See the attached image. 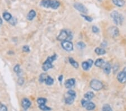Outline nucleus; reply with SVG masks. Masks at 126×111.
<instances>
[{
	"label": "nucleus",
	"mask_w": 126,
	"mask_h": 111,
	"mask_svg": "<svg viewBox=\"0 0 126 111\" xmlns=\"http://www.w3.org/2000/svg\"><path fill=\"white\" fill-rule=\"evenodd\" d=\"M23 50L25 52H30V48H29V46H24L23 47Z\"/></svg>",
	"instance_id": "473e14b6"
},
{
	"label": "nucleus",
	"mask_w": 126,
	"mask_h": 111,
	"mask_svg": "<svg viewBox=\"0 0 126 111\" xmlns=\"http://www.w3.org/2000/svg\"><path fill=\"white\" fill-rule=\"evenodd\" d=\"M2 24V20L1 18H0V25H1Z\"/></svg>",
	"instance_id": "e433bc0d"
},
{
	"label": "nucleus",
	"mask_w": 126,
	"mask_h": 111,
	"mask_svg": "<svg viewBox=\"0 0 126 111\" xmlns=\"http://www.w3.org/2000/svg\"><path fill=\"white\" fill-rule=\"evenodd\" d=\"M40 5L45 8H51L56 10L60 6V2L57 0H42Z\"/></svg>",
	"instance_id": "f257e3e1"
},
{
	"label": "nucleus",
	"mask_w": 126,
	"mask_h": 111,
	"mask_svg": "<svg viewBox=\"0 0 126 111\" xmlns=\"http://www.w3.org/2000/svg\"><path fill=\"white\" fill-rule=\"evenodd\" d=\"M119 30L116 27H113L109 29V33L112 37H116L119 35Z\"/></svg>",
	"instance_id": "ddd939ff"
},
{
	"label": "nucleus",
	"mask_w": 126,
	"mask_h": 111,
	"mask_svg": "<svg viewBox=\"0 0 126 111\" xmlns=\"http://www.w3.org/2000/svg\"><path fill=\"white\" fill-rule=\"evenodd\" d=\"M75 84V80L74 79H70L66 81L65 86L66 88H71L72 86H74Z\"/></svg>",
	"instance_id": "4468645a"
},
{
	"label": "nucleus",
	"mask_w": 126,
	"mask_h": 111,
	"mask_svg": "<svg viewBox=\"0 0 126 111\" xmlns=\"http://www.w3.org/2000/svg\"><path fill=\"white\" fill-rule=\"evenodd\" d=\"M14 71L16 73H18V74L20 73V71H21V70H20V65H16L15 66L14 68Z\"/></svg>",
	"instance_id": "c756f323"
},
{
	"label": "nucleus",
	"mask_w": 126,
	"mask_h": 111,
	"mask_svg": "<svg viewBox=\"0 0 126 111\" xmlns=\"http://www.w3.org/2000/svg\"><path fill=\"white\" fill-rule=\"evenodd\" d=\"M93 61L92 60H89L88 61H85L82 63V67L85 70H88L93 65Z\"/></svg>",
	"instance_id": "9d476101"
},
{
	"label": "nucleus",
	"mask_w": 126,
	"mask_h": 111,
	"mask_svg": "<svg viewBox=\"0 0 126 111\" xmlns=\"http://www.w3.org/2000/svg\"><path fill=\"white\" fill-rule=\"evenodd\" d=\"M24 79L23 78H21V77H20V78L18 79V84H20V85H23L24 84Z\"/></svg>",
	"instance_id": "72a5a7b5"
},
{
	"label": "nucleus",
	"mask_w": 126,
	"mask_h": 111,
	"mask_svg": "<svg viewBox=\"0 0 126 111\" xmlns=\"http://www.w3.org/2000/svg\"><path fill=\"white\" fill-rule=\"evenodd\" d=\"M117 79L120 83H125L126 82V75L123 71H121L118 74Z\"/></svg>",
	"instance_id": "f8f14e48"
},
{
	"label": "nucleus",
	"mask_w": 126,
	"mask_h": 111,
	"mask_svg": "<svg viewBox=\"0 0 126 111\" xmlns=\"http://www.w3.org/2000/svg\"><path fill=\"white\" fill-rule=\"evenodd\" d=\"M69 62L72 66H73L75 68H77L79 67V64L77 63L76 61L74 60L73 58H71V57H70L69 58Z\"/></svg>",
	"instance_id": "5701e85b"
},
{
	"label": "nucleus",
	"mask_w": 126,
	"mask_h": 111,
	"mask_svg": "<svg viewBox=\"0 0 126 111\" xmlns=\"http://www.w3.org/2000/svg\"><path fill=\"white\" fill-rule=\"evenodd\" d=\"M92 30L93 33H97L99 31V29L97 27H96V26H93L92 28Z\"/></svg>",
	"instance_id": "2f4dec72"
},
{
	"label": "nucleus",
	"mask_w": 126,
	"mask_h": 111,
	"mask_svg": "<svg viewBox=\"0 0 126 111\" xmlns=\"http://www.w3.org/2000/svg\"><path fill=\"white\" fill-rule=\"evenodd\" d=\"M61 46L63 48L65 51L70 52L72 51L73 48V45L72 42H71L69 40H64V41H62L61 43Z\"/></svg>",
	"instance_id": "1a4fd4ad"
},
{
	"label": "nucleus",
	"mask_w": 126,
	"mask_h": 111,
	"mask_svg": "<svg viewBox=\"0 0 126 111\" xmlns=\"http://www.w3.org/2000/svg\"><path fill=\"white\" fill-rule=\"evenodd\" d=\"M81 16H82V17L84 18L86 21H88L89 22H91L92 21V18H91L90 16L85 15H84V14L81 15Z\"/></svg>",
	"instance_id": "c85d7f7f"
},
{
	"label": "nucleus",
	"mask_w": 126,
	"mask_h": 111,
	"mask_svg": "<svg viewBox=\"0 0 126 111\" xmlns=\"http://www.w3.org/2000/svg\"><path fill=\"white\" fill-rule=\"evenodd\" d=\"M36 12L34 10H31L29 12L28 14L27 15V18L29 21H31L34 18H36Z\"/></svg>",
	"instance_id": "2eb2a0df"
},
{
	"label": "nucleus",
	"mask_w": 126,
	"mask_h": 111,
	"mask_svg": "<svg viewBox=\"0 0 126 111\" xmlns=\"http://www.w3.org/2000/svg\"><path fill=\"white\" fill-rule=\"evenodd\" d=\"M21 104H22V107H23L24 110H27L31 106V103L28 99L24 98L23 100H22Z\"/></svg>",
	"instance_id": "9b49d317"
},
{
	"label": "nucleus",
	"mask_w": 126,
	"mask_h": 111,
	"mask_svg": "<svg viewBox=\"0 0 126 111\" xmlns=\"http://www.w3.org/2000/svg\"><path fill=\"white\" fill-rule=\"evenodd\" d=\"M81 104L88 111H92L95 108V105L94 103L85 99L81 100Z\"/></svg>",
	"instance_id": "0eeeda50"
},
{
	"label": "nucleus",
	"mask_w": 126,
	"mask_h": 111,
	"mask_svg": "<svg viewBox=\"0 0 126 111\" xmlns=\"http://www.w3.org/2000/svg\"><path fill=\"white\" fill-rule=\"evenodd\" d=\"M122 71H123L124 73H125V74L126 75V67L124 68V69H123V70Z\"/></svg>",
	"instance_id": "c9c22d12"
},
{
	"label": "nucleus",
	"mask_w": 126,
	"mask_h": 111,
	"mask_svg": "<svg viewBox=\"0 0 126 111\" xmlns=\"http://www.w3.org/2000/svg\"><path fill=\"white\" fill-rule=\"evenodd\" d=\"M46 102H47V99L43 98H39L37 99V103L39 105H42V104H45Z\"/></svg>",
	"instance_id": "b1692460"
},
{
	"label": "nucleus",
	"mask_w": 126,
	"mask_h": 111,
	"mask_svg": "<svg viewBox=\"0 0 126 111\" xmlns=\"http://www.w3.org/2000/svg\"><path fill=\"white\" fill-rule=\"evenodd\" d=\"M110 16L116 24L121 25L123 23L124 20L123 16L117 11H113L111 13Z\"/></svg>",
	"instance_id": "7ed1b4c3"
},
{
	"label": "nucleus",
	"mask_w": 126,
	"mask_h": 111,
	"mask_svg": "<svg viewBox=\"0 0 126 111\" xmlns=\"http://www.w3.org/2000/svg\"><path fill=\"white\" fill-rule=\"evenodd\" d=\"M90 86L92 89L96 91L101 90L103 88V83L100 81L96 79H93L90 81Z\"/></svg>",
	"instance_id": "423d86ee"
},
{
	"label": "nucleus",
	"mask_w": 126,
	"mask_h": 111,
	"mask_svg": "<svg viewBox=\"0 0 126 111\" xmlns=\"http://www.w3.org/2000/svg\"><path fill=\"white\" fill-rule=\"evenodd\" d=\"M73 7H75L76 10H77L79 12L82 13V14H86L88 13V9L82 3L80 2L75 3L73 5Z\"/></svg>",
	"instance_id": "6e6552de"
},
{
	"label": "nucleus",
	"mask_w": 126,
	"mask_h": 111,
	"mask_svg": "<svg viewBox=\"0 0 126 111\" xmlns=\"http://www.w3.org/2000/svg\"><path fill=\"white\" fill-rule=\"evenodd\" d=\"M45 83L48 85H52L54 83V80H53L52 77H51V76H47V78H46L45 81Z\"/></svg>",
	"instance_id": "4be33fe9"
},
{
	"label": "nucleus",
	"mask_w": 126,
	"mask_h": 111,
	"mask_svg": "<svg viewBox=\"0 0 126 111\" xmlns=\"http://www.w3.org/2000/svg\"><path fill=\"white\" fill-rule=\"evenodd\" d=\"M3 18L7 21H9L12 18L11 14H10L9 12H7L3 13Z\"/></svg>",
	"instance_id": "412c9836"
},
{
	"label": "nucleus",
	"mask_w": 126,
	"mask_h": 111,
	"mask_svg": "<svg viewBox=\"0 0 126 111\" xmlns=\"http://www.w3.org/2000/svg\"><path fill=\"white\" fill-rule=\"evenodd\" d=\"M39 107L40 110L43 111H49L51 110V108L47 107V105H45V104L39 105Z\"/></svg>",
	"instance_id": "393cba45"
},
{
	"label": "nucleus",
	"mask_w": 126,
	"mask_h": 111,
	"mask_svg": "<svg viewBox=\"0 0 126 111\" xmlns=\"http://www.w3.org/2000/svg\"><path fill=\"white\" fill-rule=\"evenodd\" d=\"M102 111H113L112 108L109 104H105L103 105Z\"/></svg>",
	"instance_id": "a878e982"
},
{
	"label": "nucleus",
	"mask_w": 126,
	"mask_h": 111,
	"mask_svg": "<svg viewBox=\"0 0 126 111\" xmlns=\"http://www.w3.org/2000/svg\"><path fill=\"white\" fill-rule=\"evenodd\" d=\"M77 47L79 49H84V48H85V47H86V45H85V44L84 43V42H79L77 43Z\"/></svg>",
	"instance_id": "bb28decb"
},
{
	"label": "nucleus",
	"mask_w": 126,
	"mask_h": 111,
	"mask_svg": "<svg viewBox=\"0 0 126 111\" xmlns=\"http://www.w3.org/2000/svg\"><path fill=\"white\" fill-rule=\"evenodd\" d=\"M104 72L107 74H109L111 71V65L109 63H105L103 66Z\"/></svg>",
	"instance_id": "dca6fc26"
},
{
	"label": "nucleus",
	"mask_w": 126,
	"mask_h": 111,
	"mask_svg": "<svg viewBox=\"0 0 126 111\" xmlns=\"http://www.w3.org/2000/svg\"><path fill=\"white\" fill-rule=\"evenodd\" d=\"M104 64H105L104 61L101 58L97 59V60H96V61L95 62V65L96 66V67H103Z\"/></svg>",
	"instance_id": "6ab92c4d"
},
{
	"label": "nucleus",
	"mask_w": 126,
	"mask_h": 111,
	"mask_svg": "<svg viewBox=\"0 0 126 111\" xmlns=\"http://www.w3.org/2000/svg\"><path fill=\"white\" fill-rule=\"evenodd\" d=\"M67 96H66L65 98V103L67 104L71 105L73 103L76 97V94L75 91L72 90H70L67 92Z\"/></svg>",
	"instance_id": "39448f33"
},
{
	"label": "nucleus",
	"mask_w": 126,
	"mask_h": 111,
	"mask_svg": "<svg viewBox=\"0 0 126 111\" xmlns=\"http://www.w3.org/2000/svg\"><path fill=\"white\" fill-rule=\"evenodd\" d=\"M95 52L96 54L98 55H103L106 53V51H105L104 49L101 48H96L95 49Z\"/></svg>",
	"instance_id": "aec40b11"
},
{
	"label": "nucleus",
	"mask_w": 126,
	"mask_h": 111,
	"mask_svg": "<svg viewBox=\"0 0 126 111\" xmlns=\"http://www.w3.org/2000/svg\"><path fill=\"white\" fill-rule=\"evenodd\" d=\"M47 75L45 74H42L40 76L39 81L40 83H44L45 81L46 78H47Z\"/></svg>",
	"instance_id": "cd10ccee"
},
{
	"label": "nucleus",
	"mask_w": 126,
	"mask_h": 111,
	"mask_svg": "<svg viewBox=\"0 0 126 111\" xmlns=\"http://www.w3.org/2000/svg\"><path fill=\"white\" fill-rule=\"evenodd\" d=\"M94 93L92 92H87L86 94L84 95V97L85 99L88 100V101H90L91 99H92L94 97Z\"/></svg>",
	"instance_id": "a211bd4d"
},
{
	"label": "nucleus",
	"mask_w": 126,
	"mask_h": 111,
	"mask_svg": "<svg viewBox=\"0 0 126 111\" xmlns=\"http://www.w3.org/2000/svg\"><path fill=\"white\" fill-rule=\"evenodd\" d=\"M57 58V55H53L52 56L49 57L47 58V60L45 61V62L44 63L43 65L42 68L43 70L44 71H47L49 69L52 68L53 67L52 62L55 60V59Z\"/></svg>",
	"instance_id": "f03ea898"
},
{
	"label": "nucleus",
	"mask_w": 126,
	"mask_h": 111,
	"mask_svg": "<svg viewBox=\"0 0 126 111\" xmlns=\"http://www.w3.org/2000/svg\"><path fill=\"white\" fill-rule=\"evenodd\" d=\"M72 39L71 33L69 30H62L61 31L60 34L57 37V39L60 41H64V40H70Z\"/></svg>",
	"instance_id": "20e7f679"
},
{
	"label": "nucleus",
	"mask_w": 126,
	"mask_h": 111,
	"mask_svg": "<svg viewBox=\"0 0 126 111\" xmlns=\"http://www.w3.org/2000/svg\"><path fill=\"white\" fill-rule=\"evenodd\" d=\"M58 80H59V81H60V82H61V81H62V80H63V76L62 75H61L60 76L58 77Z\"/></svg>",
	"instance_id": "f704fd0d"
},
{
	"label": "nucleus",
	"mask_w": 126,
	"mask_h": 111,
	"mask_svg": "<svg viewBox=\"0 0 126 111\" xmlns=\"http://www.w3.org/2000/svg\"><path fill=\"white\" fill-rule=\"evenodd\" d=\"M0 111H7V108L6 105L0 104Z\"/></svg>",
	"instance_id": "7c9ffc66"
},
{
	"label": "nucleus",
	"mask_w": 126,
	"mask_h": 111,
	"mask_svg": "<svg viewBox=\"0 0 126 111\" xmlns=\"http://www.w3.org/2000/svg\"><path fill=\"white\" fill-rule=\"evenodd\" d=\"M112 2L116 6L119 7H123L125 5V0H112Z\"/></svg>",
	"instance_id": "f3484780"
}]
</instances>
